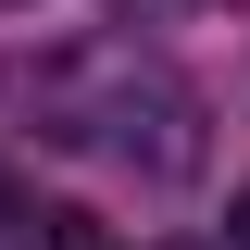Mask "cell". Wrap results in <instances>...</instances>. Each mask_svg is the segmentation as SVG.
Instances as JSON below:
<instances>
[{"mask_svg": "<svg viewBox=\"0 0 250 250\" xmlns=\"http://www.w3.org/2000/svg\"><path fill=\"white\" fill-rule=\"evenodd\" d=\"M0 13H25V0H0Z\"/></svg>", "mask_w": 250, "mask_h": 250, "instance_id": "277c9868", "label": "cell"}, {"mask_svg": "<svg viewBox=\"0 0 250 250\" xmlns=\"http://www.w3.org/2000/svg\"><path fill=\"white\" fill-rule=\"evenodd\" d=\"M225 250H250V188H238V213H225Z\"/></svg>", "mask_w": 250, "mask_h": 250, "instance_id": "7a4b0ae2", "label": "cell"}, {"mask_svg": "<svg viewBox=\"0 0 250 250\" xmlns=\"http://www.w3.org/2000/svg\"><path fill=\"white\" fill-rule=\"evenodd\" d=\"M163 250H200V238H163Z\"/></svg>", "mask_w": 250, "mask_h": 250, "instance_id": "3957f363", "label": "cell"}, {"mask_svg": "<svg viewBox=\"0 0 250 250\" xmlns=\"http://www.w3.org/2000/svg\"><path fill=\"white\" fill-rule=\"evenodd\" d=\"M50 250H100V213H50Z\"/></svg>", "mask_w": 250, "mask_h": 250, "instance_id": "6da1fadb", "label": "cell"}]
</instances>
